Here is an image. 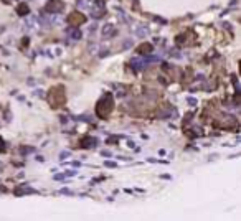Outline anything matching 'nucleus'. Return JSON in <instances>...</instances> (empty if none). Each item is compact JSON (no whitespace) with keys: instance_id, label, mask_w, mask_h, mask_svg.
<instances>
[{"instance_id":"2","label":"nucleus","mask_w":241,"mask_h":221,"mask_svg":"<svg viewBox=\"0 0 241 221\" xmlns=\"http://www.w3.org/2000/svg\"><path fill=\"white\" fill-rule=\"evenodd\" d=\"M48 101H50V104H51V106H60V104H63V102H65L63 87H58V91H56V87H53V89L50 91Z\"/></svg>"},{"instance_id":"14","label":"nucleus","mask_w":241,"mask_h":221,"mask_svg":"<svg viewBox=\"0 0 241 221\" xmlns=\"http://www.w3.org/2000/svg\"><path fill=\"white\" fill-rule=\"evenodd\" d=\"M35 152V148H20V154H32Z\"/></svg>"},{"instance_id":"12","label":"nucleus","mask_w":241,"mask_h":221,"mask_svg":"<svg viewBox=\"0 0 241 221\" xmlns=\"http://www.w3.org/2000/svg\"><path fill=\"white\" fill-rule=\"evenodd\" d=\"M15 193H17V195H25V193H33V190H32V188H28V187H25V188H18V190H15Z\"/></svg>"},{"instance_id":"5","label":"nucleus","mask_w":241,"mask_h":221,"mask_svg":"<svg viewBox=\"0 0 241 221\" xmlns=\"http://www.w3.org/2000/svg\"><path fill=\"white\" fill-rule=\"evenodd\" d=\"M81 145H83L84 148H93V147L98 145V140L93 139V137H84V139L81 140Z\"/></svg>"},{"instance_id":"9","label":"nucleus","mask_w":241,"mask_h":221,"mask_svg":"<svg viewBox=\"0 0 241 221\" xmlns=\"http://www.w3.org/2000/svg\"><path fill=\"white\" fill-rule=\"evenodd\" d=\"M114 33H116V30H114L112 25H106V27L102 28V36H104V38H107V36H112Z\"/></svg>"},{"instance_id":"3","label":"nucleus","mask_w":241,"mask_h":221,"mask_svg":"<svg viewBox=\"0 0 241 221\" xmlns=\"http://www.w3.org/2000/svg\"><path fill=\"white\" fill-rule=\"evenodd\" d=\"M63 8H65V5H63L61 0H50L46 5H45V12L51 13V15H56V13H60Z\"/></svg>"},{"instance_id":"22","label":"nucleus","mask_w":241,"mask_h":221,"mask_svg":"<svg viewBox=\"0 0 241 221\" xmlns=\"http://www.w3.org/2000/svg\"><path fill=\"white\" fill-rule=\"evenodd\" d=\"M68 155H69V154H68V152H61V155H60V157H61V159H66Z\"/></svg>"},{"instance_id":"21","label":"nucleus","mask_w":241,"mask_h":221,"mask_svg":"<svg viewBox=\"0 0 241 221\" xmlns=\"http://www.w3.org/2000/svg\"><path fill=\"white\" fill-rule=\"evenodd\" d=\"M106 167H116V163L114 162H106Z\"/></svg>"},{"instance_id":"8","label":"nucleus","mask_w":241,"mask_h":221,"mask_svg":"<svg viewBox=\"0 0 241 221\" xmlns=\"http://www.w3.org/2000/svg\"><path fill=\"white\" fill-rule=\"evenodd\" d=\"M17 12H18V15H30V7L23 2V3H20L17 7Z\"/></svg>"},{"instance_id":"13","label":"nucleus","mask_w":241,"mask_h":221,"mask_svg":"<svg viewBox=\"0 0 241 221\" xmlns=\"http://www.w3.org/2000/svg\"><path fill=\"white\" fill-rule=\"evenodd\" d=\"M131 46H132V40H126V43L122 45V50H129Z\"/></svg>"},{"instance_id":"23","label":"nucleus","mask_w":241,"mask_h":221,"mask_svg":"<svg viewBox=\"0 0 241 221\" xmlns=\"http://www.w3.org/2000/svg\"><path fill=\"white\" fill-rule=\"evenodd\" d=\"M98 2H102V3H104V2H106V0H98Z\"/></svg>"},{"instance_id":"19","label":"nucleus","mask_w":241,"mask_h":221,"mask_svg":"<svg viewBox=\"0 0 241 221\" xmlns=\"http://www.w3.org/2000/svg\"><path fill=\"white\" fill-rule=\"evenodd\" d=\"M107 53H109V51H107L106 48H104V50H101V53H99V56H101V58H102V56H106V54H107Z\"/></svg>"},{"instance_id":"10","label":"nucleus","mask_w":241,"mask_h":221,"mask_svg":"<svg viewBox=\"0 0 241 221\" xmlns=\"http://www.w3.org/2000/svg\"><path fill=\"white\" fill-rule=\"evenodd\" d=\"M132 64H134V69H144L147 63L144 61V58H137V60L132 61Z\"/></svg>"},{"instance_id":"15","label":"nucleus","mask_w":241,"mask_h":221,"mask_svg":"<svg viewBox=\"0 0 241 221\" xmlns=\"http://www.w3.org/2000/svg\"><path fill=\"white\" fill-rule=\"evenodd\" d=\"M170 56L172 58H180V53L178 51H170Z\"/></svg>"},{"instance_id":"17","label":"nucleus","mask_w":241,"mask_h":221,"mask_svg":"<svg viewBox=\"0 0 241 221\" xmlns=\"http://www.w3.org/2000/svg\"><path fill=\"white\" fill-rule=\"evenodd\" d=\"M5 150V142L2 140V137H0V152H3Z\"/></svg>"},{"instance_id":"11","label":"nucleus","mask_w":241,"mask_h":221,"mask_svg":"<svg viewBox=\"0 0 241 221\" xmlns=\"http://www.w3.org/2000/svg\"><path fill=\"white\" fill-rule=\"evenodd\" d=\"M147 32H149L147 27H139V28H135V35H137V36H141V38H144V36L147 35Z\"/></svg>"},{"instance_id":"18","label":"nucleus","mask_w":241,"mask_h":221,"mask_svg":"<svg viewBox=\"0 0 241 221\" xmlns=\"http://www.w3.org/2000/svg\"><path fill=\"white\" fill-rule=\"evenodd\" d=\"M89 51H91V53L98 51V45H91V46H89Z\"/></svg>"},{"instance_id":"7","label":"nucleus","mask_w":241,"mask_h":221,"mask_svg":"<svg viewBox=\"0 0 241 221\" xmlns=\"http://www.w3.org/2000/svg\"><path fill=\"white\" fill-rule=\"evenodd\" d=\"M68 35H69V38H71V40H79L81 36H83V35H81V32L79 30H78V28L76 27H73V28H69V30H68Z\"/></svg>"},{"instance_id":"4","label":"nucleus","mask_w":241,"mask_h":221,"mask_svg":"<svg viewBox=\"0 0 241 221\" xmlns=\"http://www.w3.org/2000/svg\"><path fill=\"white\" fill-rule=\"evenodd\" d=\"M86 21V17L81 13H71L69 17H68V23L71 25V27H79V25H83Z\"/></svg>"},{"instance_id":"6","label":"nucleus","mask_w":241,"mask_h":221,"mask_svg":"<svg viewBox=\"0 0 241 221\" xmlns=\"http://www.w3.org/2000/svg\"><path fill=\"white\" fill-rule=\"evenodd\" d=\"M150 51H152V45H149V43H144V45H141V46L137 48V54H141V56L149 54Z\"/></svg>"},{"instance_id":"1","label":"nucleus","mask_w":241,"mask_h":221,"mask_svg":"<svg viewBox=\"0 0 241 221\" xmlns=\"http://www.w3.org/2000/svg\"><path fill=\"white\" fill-rule=\"evenodd\" d=\"M112 106H114L112 96H111V94H104V96L98 101V104H96V114L99 116L101 119H106L107 116L111 114Z\"/></svg>"},{"instance_id":"20","label":"nucleus","mask_w":241,"mask_h":221,"mask_svg":"<svg viewBox=\"0 0 241 221\" xmlns=\"http://www.w3.org/2000/svg\"><path fill=\"white\" fill-rule=\"evenodd\" d=\"M65 178V175H55V180H63Z\"/></svg>"},{"instance_id":"16","label":"nucleus","mask_w":241,"mask_h":221,"mask_svg":"<svg viewBox=\"0 0 241 221\" xmlns=\"http://www.w3.org/2000/svg\"><path fill=\"white\" fill-rule=\"evenodd\" d=\"M188 104H190V106H195V104H197V99H195V97H188Z\"/></svg>"}]
</instances>
